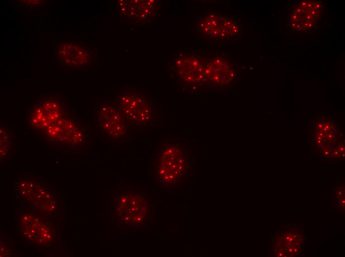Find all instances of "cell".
<instances>
[{"label":"cell","mask_w":345,"mask_h":257,"mask_svg":"<svg viewBox=\"0 0 345 257\" xmlns=\"http://www.w3.org/2000/svg\"><path fill=\"white\" fill-rule=\"evenodd\" d=\"M186 166V157L179 144L167 143L158 148L156 173L163 183H176L184 176Z\"/></svg>","instance_id":"obj_1"},{"label":"cell","mask_w":345,"mask_h":257,"mask_svg":"<svg viewBox=\"0 0 345 257\" xmlns=\"http://www.w3.org/2000/svg\"><path fill=\"white\" fill-rule=\"evenodd\" d=\"M65 108L57 99L49 98L36 105L30 113V128H47L64 117Z\"/></svg>","instance_id":"obj_5"},{"label":"cell","mask_w":345,"mask_h":257,"mask_svg":"<svg viewBox=\"0 0 345 257\" xmlns=\"http://www.w3.org/2000/svg\"><path fill=\"white\" fill-rule=\"evenodd\" d=\"M45 135L52 141L74 147L82 145L86 140L85 131L77 122L64 117L48 127Z\"/></svg>","instance_id":"obj_4"},{"label":"cell","mask_w":345,"mask_h":257,"mask_svg":"<svg viewBox=\"0 0 345 257\" xmlns=\"http://www.w3.org/2000/svg\"><path fill=\"white\" fill-rule=\"evenodd\" d=\"M98 123L102 134L115 140L126 136L130 126L115 103H107L102 106Z\"/></svg>","instance_id":"obj_3"},{"label":"cell","mask_w":345,"mask_h":257,"mask_svg":"<svg viewBox=\"0 0 345 257\" xmlns=\"http://www.w3.org/2000/svg\"><path fill=\"white\" fill-rule=\"evenodd\" d=\"M137 198L138 196L133 195L131 197L130 201L128 195H125L121 197L119 200L118 208H122V219L125 216L127 217L130 216L127 222L129 224L140 223L145 220L144 217L147 215L145 212L147 208L146 202H144L142 199L139 197L135 204Z\"/></svg>","instance_id":"obj_7"},{"label":"cell","mask_w":345,"mask_h":257,"mask_svg":"<svg viewBox=\"0 0 345 257\" xmlns=\"http://www.w3.org/2000/svg\"><path fill=\"white\" fill-rule=\"evenodd\" d=\"M115 103L129 125L146 128L153 120L152 107L146 97L140 93L123 91L116 97Z\"/></svg>","instance_id":"obj_2"},{"label":"cell","mask_w":345,"mask_h":257,"mask_svg":"<svg viewBox=\"0 0 345 257\" xmlns=\"http://www.w3.org/2000/svg\"><path fill=\"white\" fill-rule=\"evenodd\" d=\"M57 55L60 62L66 66L79 67L88 64L91 56L88 50L72 42L62 44L58 49Z\"/></svg>","instance_id":"obj_6"},{"label":"cell","mask_w":345,"mask_h":257,"mask_svg":"<svg viewBox=\"0 0 345 257\" xmlns=\"http://www.w3.org/2000/svg\"><path fill=\"white\" fill-rule=\"evenodd\" d=\"M0 156H3L7 151L9 143L10 132L9 130L3 127L0 128Z\"/></svg>","instance_id":"obj_9"},{"label":"cell","mask_w":345,"mask_h":257,"mask_svg":"<svg viewBox=\"0 0 345 257\" xmlns=\"http://www.w3.org/2000/svg\"><path fill=\"white\" fill-rule=\"evenodd\" d=\"M126 7L129 16L141 20L147 18L151 10L153 0H130Z\"/></svg>","instance_id":"obj_8"}]
</instances>
